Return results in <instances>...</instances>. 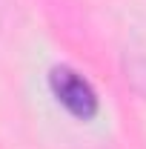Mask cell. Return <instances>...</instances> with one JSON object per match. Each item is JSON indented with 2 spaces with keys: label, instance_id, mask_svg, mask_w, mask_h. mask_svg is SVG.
<instances>
[{
  "label": "cell",
  "instance_id": "obj_1",
  "mask_svg": "<svg viewBox=\"0 0 146 149\" xmlns=\"http://www.w3.org/2000/svg\"><path fill=\"white\" fill-rule=\"evenodd\" d=\"M49 89L57 103L77 120H92L100 109L95 86L72 66H55L49 72Z\"/></svg>",
  "mask_w": 146,
  "mask_h": 149
}]
</instances>
